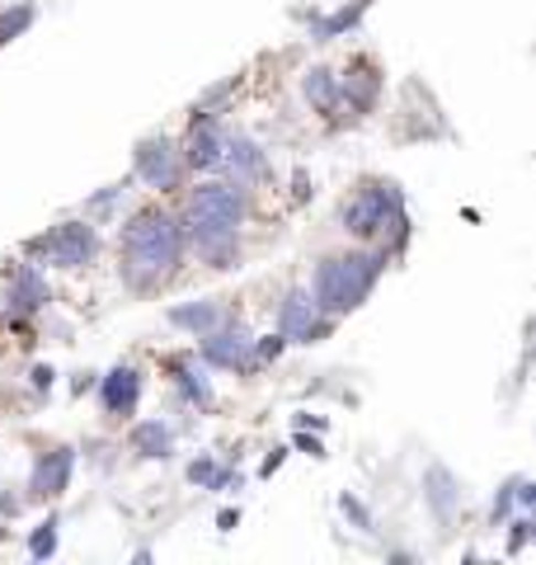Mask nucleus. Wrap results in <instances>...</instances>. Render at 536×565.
<instances>
[{"instance_id":"obj_1","label":"nucleus","mask_w":536,"mask_h":565,"mask_svg":"<svg viewBox=\"0 0 536 565\" xmlns=\"http://www.w3.org/2000/svg\"><path fill=\"white\" fill-rule=\"evenodd\" d=\"M189 236L179 212L170 207H141L118 232V274L128 292H156L184 269Z\"/></svg>"},{"instance_id":"obj_2","label":"nucleus","mask_w":536,"mask_h":565,"mask_svg":"<svg viewBox=\"0 0 536 565\" xmlns=\"http://www.w3.org/2000/svg\"><path fill=\"white\" fill-rule=\"evenodd\" d=\"M249 217V189L231 180H203L189 189L179 222H184L189 250L207 269H240V226Z\"/></svg>"},{"instance_id":"obj_3","label":"nucleus","mask_w":536,"mask_h":565,"mask_svg":"<svg viewBox=\"0 0 536 565\" xmlns=\"http://www.w3.org/2000/svg\"><path fill=\"white\" fill-rule=\"evenodd\" d=\"M339 232H349L357 245H377L386 259H400L409 236H415L405 189L396 180H386V174L357 180V189L339 203Z\"/></svg>"},{"instance_id":"obj_4","label":"nucleus","mask_w":536,"mask_h":565,"mask_svg":"<svg viewBox=\"0 0 536 565\" xmlns=\"http://www.w3.org/2000/svg\"><path fill=\"white\" fill-rule=\"evenodd\" d=\"M386 255L377 250V245H357V250H339V255H325L315 264V274H311V297H315V307L325 311V316H349L367 302L372 292H377V282L386 274Z\"/></svg>"},{"instance_id":"obj_5","label":"nucleus","mask_w":536,"mask_h":565,"mask_svg":"<svg viewBox=\"0 0 536 565\" xmlns=\"http://www.w3.org/2000/svg\"><path fill=\"white\" fill-rule=\"evenodd\" d=\"M24 255L33 264H47V269H89V264L99 259V226L89 217H66L57 226H47L43 236L24 241Z\"/></svg>"},{"instance_id":"obj_6","label":"nucleus","mask_w":536,"mask_h":565,"mask_svg":"<svg viewBox=\"0 0 536 565\" xmlns=\"http://www.w3.org/2000/svg\"><path fill=\"white\" fill-rule=\"evenodd\" d=\"M132 180H141L156 193H179L184 189L189 170H184V156H179V141L165 137V132L141 137L137 151H132Z\"/></svg>"},{"instance_id":"obj_7","label":"nucleus","mask_w":536,"mask_h":565,"mask_svg":"<svg viewBox=\"0 0 536 565\" xmlns=\"http://www.w3.org/2000/svg\"><path fill=\"white\" fill-rule=\"evenodd\" d=\"M334 326H339L334 316H325L315 307L311 288H288L282 292V302H278V311H274V330L288 344H325L334 334Z\"/></svg>"},{"instance_id":"obj_8","label":"nucleus","mask_w":536,"mask_h":565,"mask_svg":"<svg viewBox=\"0 0 536 565\" xmlns=\"http://www.w3.org/2000/svg\"><path fill=\"white\" fill-rule=\"evenodd\" d=\"M52 307V282L43 274V264H14V269L6 274V292H0V321L10 326H24L29 316H39Z\"/></svg>"},{"instance_id":"obj_9","label":"nucleus","mask_w":536,"mask_h":565,"mask_svg":"<svg viewBox=\"0 0 536 565\" xmlns=\"http://www.w3.org/2000/svg\"><path fill=\"white\" fill-rule=\"evenodd\" d=\"M199 359L207 367H222V373H259L255 367V334H249L245 321H222L217 330L199 334Z\"/></svg>"},{"instance_id":"obj_10","label":"nucleus","mask_w":536,"mask_h":565,"mask_svg":"<svg viewBox=\"0 0 536 565\" xmlns=\"http://www.w3.org/2000/svg\"><path fill=\"white\" fill-rule=\"evenodd\" d=\"M339 95H344L349 122H363L367 114H377V104L386 95V71L377 66V57H353L339 71Z\"/></svg>"},{"instance_id":"obj_11","label":"nucleus","mask_w":536,"mask_h":565,"mask_svg":"<svg viewBox=\"0 0 536 565\" xmlns=\"http://www.w3.org/2000/svg\"><path fill=\"white\" fill-rule=\"evenodd\" d=\"M226 151V122L222 114H189V132L179 141V156H184L189 174H217Z\"/></svg>"},{"instance_id":"obj_12","label":"nucleus","mask_w":536,"mask_h":565,"mask_svg":"<svg viewBox=\"0 0 536 565\" xmlns=\"http://www.w3.org/2000/svg\"><path fill=\"white\" fill-rule=\"evenodd\" d=\"M217 170H226V180L249 189V193L274 180V161H268V151L249 132H231V128H226V151H222Z\"/></svg>"},{"instance_id":"obj_13","label":"nucleus","mask_w":536,"mask_h":565,"mask_svg":"<svg viewBox=\"0 0 536 565\" xmlns=\"http://www.w3.org/2000/svg\"><path fill=\"white\" fill-rule=\"evenodd\" d=\"M367 14H372V0H344V6H334V10L297 6L292 20L307 24V39L311 43H334V39H349V33L363 29Z\"/></svg>"},{"instance_id":"obj_14","label":"nucleus","mask_w":536,"mask_h":565,"mask_svg":"<svg viewBox=\"0 0 536 565\" xmlns=\"http://www.w3.org/2000/svg\"><path fill=\"white\" fill-rule=\"evenodd\" d=\"M165 377L174 382L179 401L193 405L199 415H207L212 405H217V386H212L207 363L199 359V353H170V359H165Z\"/></svg>"},{"instance_id":"obj_15","label":"nucleus","mask_w":536,"mask_h":565,"mask_svg":"<svg viewBox=\"0 0 536 565\" xmlns=\"http://www.w3.org/2000/svg\"><path fill=\"white\" fill-rule=\"evenodd\" d=\"M141 392H147V377H141L137 363H118L109 373L99 377V411L109 419H132L137 405H141Z\"/></svg>"},{"instance_id":"obj_16","label":"nucleus","mask_w":536,"mask_h":565,"mask_svg":"<svg viewBox=\"0 0 536 565\" xmlns=\"http://www.w3.org/2000/svg\"><path fill=\"white\" fill-rule=\"evenodd\" d=\"M71 476H76V448H43L33 457V471H29V494L33 500H62L71 490Z\"/></svg>"},{"instance_id":"obj_17","label":"nucleus","mask_w":536,"mask_h":565,"mask_svg":"<svg viewBox=\"0 0 536 565\" xmlns=\"http://www.w3.org/2000/svg\"><path fill=\"white\" fill-rule=\"evenodd\" d=\"M301 99L311 104V114H320L330 122V128H349V118H344V95H339V71L325 66V62H315L301 71Z\"/></svg>"},{"instance_id":"obj_18","label":"nucleus","mask_w":536,"mask_h":565,"mask_svg":"<svg viewBox=\"0 0 536 565\" xmlns=\"http://www.w3.org/2000/svg\"><path fill=\"white\" fill-rule=\"evenodd\" d=\"M424 509L438 523H452L461 514V481L442 462H433V467L424 471Z\"/></svg>"},{"instance_id":"obj_19","label":"nucleus","mask_w":536,"mask_h":565,"mask_svg":"<svg viewBox=\"0 0 536 565\" xmlns=\"http://www.w3.org/2000/svg\"><path fill=\"white\" fill-rule=\"evenodd\" d=\"M165 321L174 330H184L189 340H199V334H207V330H217L222 321H231V307L222 302V297H203V302H179V307H170Z\"/></svg>"},{"instance_id":"obj_20","label":"nucleus","mask_w":536,"mask_h":565,"mask_svg":"<svg viewBox=\"0 0 536 565\" xmlns=\"http://www.w3.org/2000/svg\"><path fill=\"white\" fill-rule=\"evenodd\" d=\"M128 448L141 457V462H165L174 452V429L165 419H137L128 429Z\"/></svg>"},{"instance_id":"obj_21","label":"nucleus","mask_w":536,"mask_h":565,"mask_svg":"<svg viewBox=\"0 0 536 565\" xmlns=\"http://www.w3.org/2000/svg\"><path fill=\"white\" fill-rule=\"evenodd\" d=\"M33 24H39V6H33V0H10V6H0V47L24 39Z\"/></svg>"},{"instance_id":"obj_22","label":"nucleus","mask_w":536,"mask_h":565,"mask_svg":"<svg viewBox=\"0 0 536 565\" xmlns=\"http://www.w3.org/2000/svg\"><path fill=\"white\" fill-rule=\"evenodd\" d=\"M231 481H240V476H231V467L217 462L212 452H203V457H193V462H189V486H199V490H226Z\"/></svg>"},{"instance_id":"obj_23","label":"nucleus","mask_w":536,"mask_h":565,"mask_svg":"<svg viewBox=\"0 0 536 565\" xmlns=\"http://www.w3.org/2000/svg\"><path fill=\"white\" fill-rule=\"evenodd\" d=\"M57 527H62L57 514H47L39 527H33V537H29V556L33 561H47L52 552H57Z\"/></svg>"},{"instance_id":"obj_24","label":"nucleus","mask_w":536,"mask_h":565,"mask_svg":"<svg viewBox=\"0 0 536 565\" xmlns=\"http://www.w3.org/2000/svg\"><path fill=\"white\" fill-rule=\"evenodd\" d=\"M132 189V180H118V184H104L99 193H95V199H85V217L89 222H99V217H109V212H114V203L122 199V193H128Z\"/></svg>"},{"instance_id":"obj_25","label":"nucleus","mask_w":536,"mask_h":565,"mask_svg":"<svg viewBox=\"0 0 536 565\" xmlns=\"http://www.w3.org/2000/svg\"><path fill=\"white\" fill-rule=\"evenodd\" d=\"M339 514H344V519L357 527V533H377V519H372V509H367L363 500H357L353 490L339 494Z\"/></svg>"},{"instance_id":"obj_26","label":"nucleus","mask_w":536,"mask_h":565,"mask_svg":"<svg viewBox=\"0 0 536 565\" xmlns=\"http://www.w3.org/2000/svg\"><path fill=\"white\" fill-rule=\"evenodd\" d=\"M513 509H517V476H508V481L494 490V504H490V527H504Z\"/></svg>"},{"instance_id":"obj_27","label":"nucleus","mask_w":536,"mask_h":565,"mask_svg":"<svg viewBox=\"0 0 536 565\" xmlns=\"http://www.w3.org/2000/svg\"><path fill=\"white\" fill-rule=\"evenodd\" d=\"M282 349H288V340L274 330V334H255V367H268L282 359Z\"/></svg>"},{"instance_id":"obj_28","label":"nucleus","mask_w":536,"mask_h":565,"mask_svg":"<svg viewBox=\"0 0 536 565\" xmlns=\"http://www.w3.org/2000/svg\"><path fill=\"white\" fill-rule=\"evenodd\" d=\"M504 527H508V556H517V552H523V546L532 542V514L523 509V514H517V519H508Z\"/></svg>"},{"instance_id":"obj_29","label":"nucleus","mask_w":536,"mask_h":565,"mask_svg":"<svg viewBox=\"0 0 536 565\" xmlns=\"http://www.w3.org/2000/svg\"><path fill=\"white\" fill-rule=\"evenodd\" d=\"M536 504V481L532 476H517V509H532Z\"/></svg>"},{"instance_id":"obj_30","label":"nucleus","mask_w":536,"mask_h":565,"mask_svg":"<svg viewBox=\"0 0 536 565\" xmlns=\"http://www.w3.org/2000/svg\"><path fill=\"white\" fill-rule=\"evenodd\" d=\"M282 462H288V448H274V452H268V457H264V467H259V476H274V471H278Z\"/></svg>"},{"instance_id":"obj_31","label":"nucleus","mask_w":536,"mask_h":565,"mask_svg":"<svg viewBox=\"0 0 536 565\" xmlns=\"http://www.w3.org/2000/svg\"><path fill=\"white\" fill-rule=\"evenodd\" d=\"M52 382H57L52 367H33V392H52Z\"/></svg>"},{"instance_id":"obj_32","label":"nucleus","mask_w":536,"mask_h":565,"mask_svg":"<svg viewBox=\"0 0 536 565\" xmlns=\"http://www.w3.org/2000/svg\"><path fill=\"white\" fill-rule=\"evenodd\" d=\"M297 448L311 452V457H325V444H320V438H311V434H297Z\"/></svg>"},{"instance_id":"obj_33","label":"nucleus","mask_w":536,"mask_h":565,"mask_svg":"<svg viewBox=\"0 0 536 565\" xmlns=\"http://www.w3.org/2000/svg\"><path fill=\"white\" fill-rule=\"evenodd\" d=\"M236 523H240V509H222V519H217L222 533H231V527H236Z\"/></svg>"},{"instance_id":"obj_34","label":"nucleus","mask_w":536,"mask_h":565,"mask_svg":"<svg viewBox=\"0 0 536 565\" xmlns=\"http://www.w3.org/2000/svg\"><path fill=\"white\" fill-rule=\"evenodd\" d=\"M0 514H20V494H0Z\"/></svg>"},{"instance_id":"obj_35","label":"nucleus","mask_w":536,"mask_h":565,"mask_svg":"<svg viewBox=\"0 0 536 565\" xmlns=\"http://www.w3.org/2000/svg\"><path fill=\"white\" fill-rule=\"evenodd\" d=\"M0 537H6V533H0Z\"/></svg>"}]
</instances>
